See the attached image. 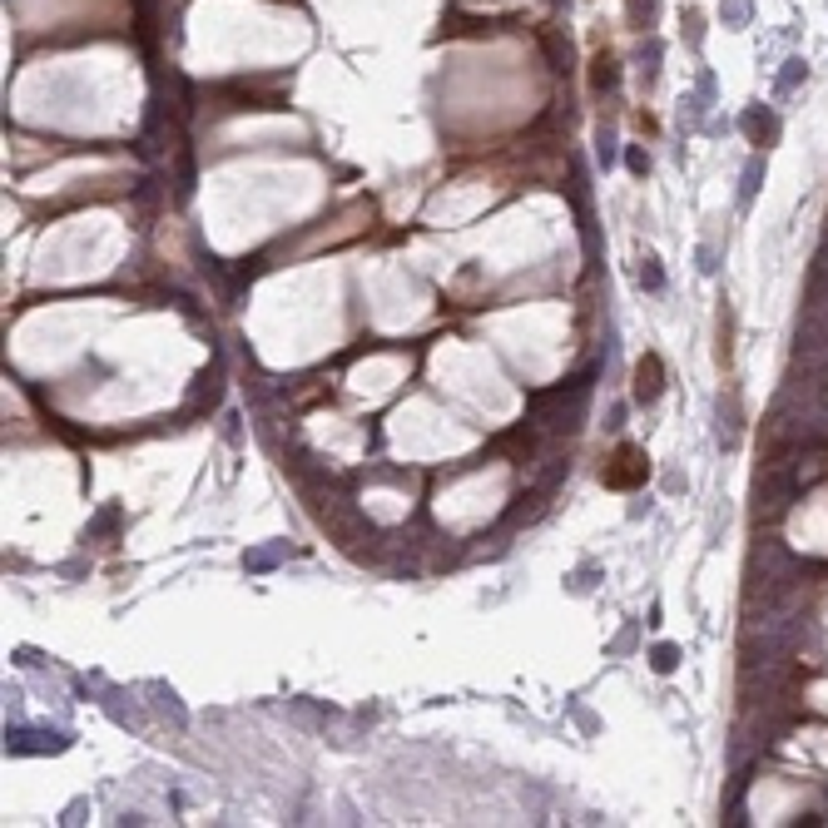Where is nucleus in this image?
Returning <instances> with one entry per match:
<instances>
[{"label": "nucleus", "mask_w": 828, "mask_h": 828, "mask_svg": "<svg viewBox=\"0 0 828 828\" xmlns=\"http://www.w3.org/2000/svg\"><path fill=\"white\" fill-rule=\"evenodd\" d=\"M645 477H650V462H645V452H640V447H630V441H620V447H615V456L601 466V481H605V487H615V491L645 487Z\"/></svg>", "instance_id": "nucleus-1"}, {"label": "nucleus", "mask_w": 828, "mask_h": 828, "mask_svg": "<svg viewBox=\"0 0 828 828\" xmlns=\"http://www.w3.org/2000/svg\"><path fill=\"white\" fill-rule=\"evenodd\" d=\"M660 392H665V363H660V352H645L640 363H635V402L650 407Z\"/></svg>", "instance_id": "nucleus-2"}, {"label": "nucleus", "mask_w": 828, "mask_h": 828, "mask_svg": "<svg viewBox=\"0 0 828 828\" xmlns=\"http://www.w3.org/2000/svg\"><path fill=\"white\" fill-rule=\"evenodd\" d=\"M744 134L754 139V144H774L778 139V119H774V110H764V104H754V110H744Z\"/></svg>", "instance_id": "nucleus-3"}, {"label": "nucleus", "mask_w": 828, "mask_h": 828, "mask_svg": "<svg viewBox=\"0 0 828 828\" xmlns=\"http://www.w3.org/2000/svg\"><path fill=\"white\" fill-rule=\"evenodd\" d=\"M590 85H595V89H615V85H620V60H615L610 50H601L595 60H590Z\"/></svg>", "instance_id": "nucleus-4"}, {"label": "nucleus", "mask_w": 828, "mask_h": 828, "mask_svg": "<svg viewBox=\"0 0 828 828\" xmlns=\"http://www.w3.org/2000/svg\"><path fill=\"white\" fill-rule=\"evenodd\" d=\"M719 441H724V447L740 441V397H734V392H729V407H724V397H719Z\"/></svg>", "instance_id": "nucleus-5"}, {"label": "nucleus", "mask_w": 828, "mask_h": 828, "mask_svg": "<svg viewBox=\"0 0 828 828\" xmlns=\"http://www.w3.org/2000/svg\"><path fill=\"white\" fill-rule=\"evenodd\" d=\"M625 11H630V26L635 30H650L660 20V0H625Z\"/></svg>", "instance_id": "nucleus-6"}, {"label": "nucleus", "mask_w": 828, "mask_h": 828, "mask_svg": "<svg viewBox=\"0 0 828 828\" xmlns=\"http://www.w3.org/2000/svg\"><path fill=\"white\" fill-rule=\"evenodd\" d=\"M729 357H734V308H719V363L729 367Z\"/></svg>", "instance_id": "nucleus-7"}, {"label": "nucleus", "mask_w": 828, "mask_h": 828, "mask_svg": "<svg viewBox=\"0 0 828 828\" xmlns=\"http://www.w3.org/2000/svg\"><path fill=\"white\" fill-rule=\"evenodd\" d=\"M640 75H645V85L660 75V40H650V45L640 50Z\"/></svg>", "instance_id": "nucleus-8"}, {"label": "nucleus", "mask_w": 828, "mask_h": 828, "mask_svg": "<svg viewBox=\"0 0 828 828\" xmlns=\"http://www.w3.org/2000/svg\"><path fill=\"white\" fill-rule=\"evenodd\" d=\"M749 15H754L749 0H724V20L729 26H749Z\"/></svg>", "instance_id": "nucleus-9"}, {"label": "nucleus", "mask_w": 828, "mask_h": 828, "mask_svg": "<svg viewBox=\"0 0 828 828\" xmlns=\"http://www.w3.org/2000/svg\"><path fill=\"white\" fill-rule=\"evenodd\" d=\"M685 35H690V45H700V40H704V15L694 11V5L685 11Z\"/></svg>", "instance_id": "nucleus-10"}, {"label": "nucleus", "mask_w": 828, "mask_h": 828, "mask_svg": "<svg viewBox=\"0 0 828 828\" xmlns=\"http://www.w3.org/2000/svg\"><path fill=\"white\" fill-rule=\"evenodd\" d=\"M675 665H679V650H675V645H660V650H655V670H660V675H670Z\"/></svg>", "instance_id": "nucleus-11"}, {"label": "nucleus", "mask_w": 828, "mask_h": 828, "mask_svg": "<svg viewBox=\"0 0 828 828\" xmlns=\"http://www.w3.org/2000/svg\"><path fill=\"white\" fill-rule=\"evenodd\" d=\"M803 75H809V70H803V60H789V70L778 75V89H794V85H799Z\"/></svg>", "instance_id": "nucleus-12"}, {"label": "nucleus", "mask_w": 828, "mask_h": 828, "mask_svg": "<svg viewBox=\"0 0 828 828\" xmlns=\"http://www.w3.org/2000/svg\"><path fill=\"white\" fill-rule=\"evenodd\" d=\"M759 174H764V159H749V169H744V199L759 188Z\"/></svg>", "instance_id": "nucleus-13"}, {"label": "nucleus", "mask_w": 828, "mask_h": 828, "mask_svg": "<svg viewBox=\"0 0 828 828\" xmlns=\"http://www.w3.org/2000/svg\"><path fill=\"white\" fill-rule=\"evenodd\" d=\"M625 159H630V169H635V174H650V159H645V150H630Z\"/></svg>", "instance_id": "nucleus-14"}]
</instances>
